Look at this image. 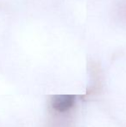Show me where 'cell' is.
<instances>
[{
	"label": "cell",
	"mask_w": 126,
	"mask_h": 127,
	"mask_svg": "<svg viewBox=\"0 0 126 127\" xmlns=\"http://www.w3.org/2000/svg\"><path fill=\"white\" fill-rule=\"evenodd\" d=\"M74 104V97L71 95H59L52 99V106L59 112H65L72 108Z\"/></svg>",
	"instance_id": "6da1fadb"
}]
</instances>
